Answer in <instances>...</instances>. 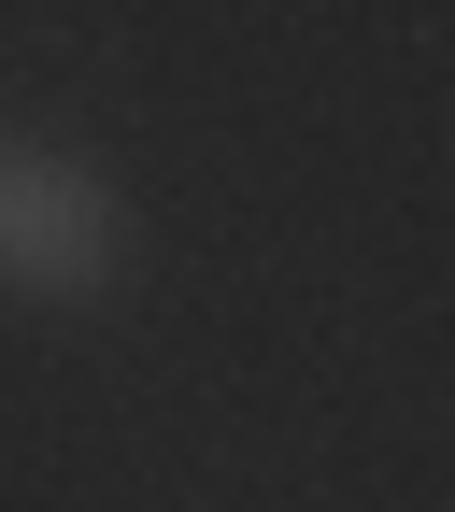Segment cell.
<instances>
[{
    "instance_id": "obj_1",
    "label": "cell",
    "mask_w": 455,
    "mask_h": 512,
    "mask_svg": "<svg viewBox=\"0 0 455 512\" xmlns=\"http://www.w3.org/2000/svg\"><path fill=\"white\" fill-rule=\"evenodd\" d=\"M0 271H15L29 299H100L128 271V200L86 157L15 143V157H0Z\"/></svg>"
}]
</instances>
